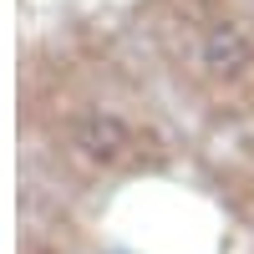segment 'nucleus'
<instances>
[{"label":"nucleus","instance_id":"f257e3e1","mask_svg":"<svg viewBox=\"0 0 254 254\" xmlns=\"http://www.w3.org/2000/svg\"><path fill=\"white\" fill-rule=\"evenodd\" d=\"M147 36L208 112H254V0H147Z\"/></svg>","mask_w":254,"mask_h":254},{"label":"nucleus","instance_id":"f03ea898","mask_svg":"<svg viewBox=\"0 0 254 254\" xmlns=\"http://www.w3.org/2000/svg\"><path fill=\"white\" fill-rule=\"evenodd\" d=\"M31 107L41 112L56 153L87 173H132L163 153V137L137 112L142 102L107 76H51L36 87Z\"/></svg>","mask_w":254,"mask_h":254}]
</instances>
